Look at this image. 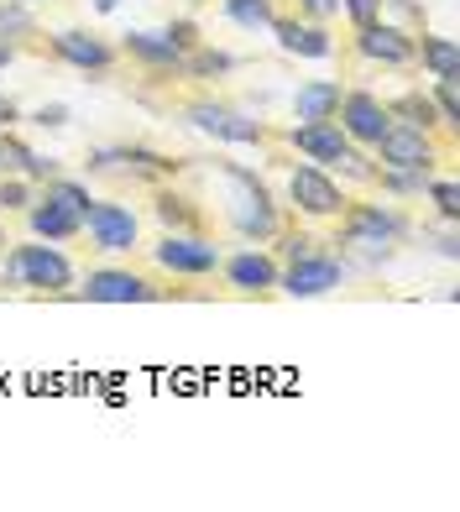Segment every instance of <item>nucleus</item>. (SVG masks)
I'll return each instance as SVG.
<instances>
[{
    "label": "nucleus",
    "instance_id": "1",
    "mask_svg": "<svg viewBox=\"0 0 460 512\" xmlns=\"http://www.w3.org/2000/svg\"><path fill=\"white\" fill-rule=\"evenodd\" d=\"M6 283H27V288H42V293H58L74 283V267L58 246H16L11 262H6Z\"/></svg>",
    "mask_w": 460,
    "mask_h": 512
},
{
    "label": "nucleus",
    "instance_id": "2",
    "mask_svg": "<svg viewBox=\"0 0 460 512\" xmlns=\"http://www.w3.org/2000/svg\"><path fill=\"white\" fill-rule=\"evenodd\" d=\"M377 152H382V168H403V173H429L434 168V142L424 126H408L393 121L377 136Z\"/></svg>",
    "mask_w": 460,
    "mask_h": 512
},
{
    "label": "nucleus",
    "instance_id": "3",
    "mask_svg": "<svg viewBox=\"0 0 460 512\" xmlns=\"http://www.w3.org/2000/svg\"><path fill=\"white\" fill-rule=\"evenodd\" d=\"M225 178L241 189V209H236V225H241V236H257V241L278 236V209H272V199H267V189H262V183L251 178L246 168H236V162L225 168Z\"/></svg>",
    "mask_w": 460,
    "mask_h": 512
},
{
    "label": "nucleus",
    "instance_id": "4",
    "mask_svg": "<svg viewBox=\"0 0 460 512\" xmlns=\"http://www.w3.org/2000/svg\"><path fill=\"white\" fill-rule=\"evenodd\" d=\"M84 230H89V241H95L100 251H131L136 246V215L126 204H89L84 209Z\"/></svg>",
    "mask_w": 460,
    "mask_h": 512
},
{
    "label": "nucleus",
    "instance_id": "5",
    "mask_svg": "<svg viewBox=\"0 0 460 512\" xmlns=\"http://www.w3.org/2000/svg\"><path fill=\"white\" fill-rule=\"evenodd\" d=\"M288 194H293V204L304 209V215H340L345 209V199H340V183L325 173V168H293V178H288Z\"/></svg>",
    "mask_w": 460,
    "mask_h": 512
},
{
    "label": "nucleus",
    "instance_id": "6",
    "mask_svg": "<svg viewBox=\"0 0 460 512\" xmlns=\"http://www.w3.org/2000/svg\"><path fill=\"white\" fill-rule=\"evenodd\" d=\"M398 236H403V220L393 215V209H382V204H356L351 215H345V241L351 246L387 251Z\"/></svg>",
    "mask_w": 460,
    "mask_h": 512
},
{
    "label": "nucleus",
    "instance_id": "7",
    "mask_svg": "<svg viewBox=\"0 0 460 512\" xmlns=\"http://www.w3.org/2000/svg\"><path fill=\"white\" fill-rule=\"evenodd\" d=\"M335 115H340V131L351 136V142H366V147H377V136L393 126V110L377 95H345Z\"/></svg>",
    "mask_w": 460,
    "mask_h": 512
},
{
    "label": "nucleus",
    "instance_id": "8",
    "mask_svg": "<svg viewBox=\"0 0 460 512\" xmlns=\"http://www.w3.org/2000/svg\"><path fill=\"white\" fill-rule=\"evenodd\" d=\"M79 298H89V304H147V298H157V288L147 283V277L136 272H89Z\"/></svg>",
    "mask_w": 460,
    "mask_h": 512
},
{
    "label": "nucleus",
    "instance_id": "9",
    "mask_svg": "<svg viewBox=\"0 0 460 512\" xmlns=\"http://www.w3.org/2000/svg\"><path fill=\"white\" fill-rule=\"evenodd\" d=\"M340 277H345V267L335 262V256H319V251H309V256H298V262L288 267L283 288H288L293 298H319V293L340 288Z\"/></svg>",
    "mask_w": 460,
    "mask_h": 512
},
{
    "label": "nucleus",
    "instance_id": "10",
    "mask_svg": "<svg viewBox=\"0 0 460 512\" xmlns=\"http://www.w3.org/2000/svg\"><path fill=\"white\" fill-rule=\"evenodd\" d=\"M288 142L314 162H345L351 157V136L340 131V121H298Z\"/></svg>",
    "mask_w": 460,
    "mask_h": 512
},
{
    "label": "nucleus",
    "instance_id": "11",
    "mask_svg": "<svg viewBox=\"0 0 460 512\" xmlns=\"http://www.w3.org/2000/svg\"><path fill=\"white\" fill-rule=\"evenodd\" d=\"M157 262H163L168 272H178V277H204V272L220 267V251L210 241H199V236H168L163 246H157Z\"/></svg>",
    "mask_w": 460,
    "mask_h": 512
},
{
    "label": "nucleus",
    "instance_id": "12",
    "mask_svg": "<svg viewBox=\"0 0 460 512\" xmlns=\"http://www.w3.org/2000/svg\"><path fill=\"white\" fill-rule=\"evenodd\" d=\"M189 121H194L199 131L220 136V142H236V147L262 142V121H246V115L225 110V105H194V110H189Z\"/></svg>",
    "mask_w": 460,
    "mask_h": 512
},
{
    "label": "nucleus",
    "instance_id": "13",
    "mask_svg": "<svg viewBox=\"0 0 460 512\" xmlns=\"http://www.w3.org/2000/svg\"><path fill=\"white\" fill-rule=\"evenodd\" d=\"M356 48L366 58H377V63H408L413 58V42L398 32V27H382V21H366V27H356Z\"/></svg>",
    "mask_w": 460,
    "mask_h": 512
},
{
    "label": "nucleus",
    "instance_id": "14",
    "mask_svg": "<svg viewBox=\"0 0 460 512\" xmlns=\"http://www.w3.org/2000/svg\"><path fill=\"white\" fill-rule=\"evenodd\" d=\"M53 53L63 63L84 68V74H105V68H110V48H105L100 37H89V32H58L53 37Z\"/></svg>",
    "mask_w": 460,
    "mask_h": 512
},
{
    "label": "nucleus",
    "instance_id": "15",
    "mask_svg": "<svg viewBox=\"0 0 460 512\" xmlns=\"http://www.w3.org/2000/svg\"><path fill=\"white\" fill-rule=\"evenodd\" d=\"M225 277H230V288H241V293H267V288H278V267H272V256H262V251L230 256V262H225Z\"/></svg>",
    "mask_w": 460,
    "mask_h": 512
},
{
    "label": "nucleus",
    "instance_id": "16",
    "mask_svg": "<svg viewBox=\"0 0 460 512\" xmlns=\"http://www.w3.org/2000/svg\"><path fill=\"white\" fill-rule=\"evenodd\" d=\"M79 230H84L79 209H68V204H58V199L32 204V236H37V241H68V236H79Z\"/></svg>",
    "mask_w": 460,
    "mask_h": 512
},
{
    "label": "nucleus",
    "instance_id": "17",
    "mask_svg": "<svg viewBox=\"0 0 460 512\" xmlns=\"http://www.w3.org/2000/svg\"><path fill=\"white\" fill-rule=\"evenodd\" d=\"M340 84L335 79H309V84H298V95H293V115L298 121H335V110H340Z\"/></svg>",
    "mask_w": 460,
    "mask_h": 512
},
{
    "label": "nucleus",
    "instance_id": "18",
    "mask_svg": "<svg viewBox=\"0 0 460 512\" xmlns=\"http://www.w3.org/2000/svg\"><path fill=\"white\" fill-rule=\"evenodd\" d=\"M272 32H278L283 53H298V58H330L335 53V42L319 27H298V21H278V16H272Z\"/></svg>",
    "mask_w": 460,
    "mask_h": 512
},
{
    "label": "nucleus",
    "instance_id": "19",
    "mask_svg": "<svg viewBox=\"0 0 460 512\" xmlns=\"http://www.w3.org/2000/svg\"><path fill=\"white\" fill-rule=\"evenodd\" d=\"M126 53L152 63V68H178L183 63V48L168 32H126Z\"/></svg>",
    "mask_w": 460,
    "mask_h": 512
},
{
    "label": "nucleus",
    "instance_id": "20",
    "mask_svg": "<svg viewBox=\"0 0 460 512\" xmlns=\"http://www.w3.org/2000/svg\"><path fill=\"white\" fill-rule=\"evenodd\" d=\"M225 16L236 27L257 32V27H272V0H225Z\"/></svg>",
    "mask_w": 460,
    "mask_h": 512
},
{
    "label": "nucleus",
    "instance_id": "21",
    "mask_svg": "<svg viewBox=\"0 0 460 512\" xmlns=\"http://www.w3.org/2000/svg\"><path fill=\"white\" fill-rule=\"evenodd\" d=\"M424 68L434 79H455V42L450 37H424Z\"/></svg>",
    "mask_w": 460,
    "mask_h": 512
},
{
    "label": "nucleus",
    "instance_id": "22",
    "mask_svg": "<svg viewBox=\"0 0 460 512\" xmlns=\"http://www.w3.org/2000/svg\"><path fill=\"white\" fill-rule=\"evenodd\" d=\"M0 162H11V168H21L27 178H42V173H53V162H42L37 152H27L21 142H6V147H0Z\"/></svg>",
    "mask_w": 460,
    "mask_h": 512
},
{
    "label": "nucleus",
    "instance_id": "23",
    "mask_svg": "<svg viewBox=\"0 0 460 512\" xmlns=\"http://www.w3.org/2000/svg\"><path fill=\"white\" fill-rule=\"evenodd\" d=\"M48 199H58V204H68V209H79V215H84L89 204H95V199H89V189H84V183H68V178L48 183Z\"/></svg>",
    "mask_w": 460,
    "mask_h": 512
},
{
    "label": "nucleus",
    "instance_id": "24",
    "mask_svg": "<svg viewBox=\"0 0 460 512\" xmlns=\"http://www.w3.org/2000/svg\"><path fill=\"white\" fill-rule=\"evenodd\" d=\"M434 105H440V126H455L460 110H455V79H434Z\"/></svg>",
    "mask_w": 460,
    "mask_h": 512
},
{
    "label": "nucleus",
    "instance_id": "25",
    "mask_svg": "<svg viewBox=\"0 0 460 512\" xmlns=\"http://www.w3.org/2000/svg\"><path fill=\"white\" fill-rule=\"evenodd\" d=\"M398 115H403L408 126H424V131L434 126V110H429V100H424V95H408V100H398Z\"/></svg>",
    "mask_w": 460,
    "mask_h": 512
},
{
    "label": "nucleus",
    "instance_id": "26",
    "mask_svg": "<svg viewBox=\"0 0 460 512\" xmlns=\"http://www.w3.org/2000/svg\"><path fill=\"white\" fill-rule=\"evenodd\" d=\"M429 194H434V204H440V215H445V220H455V215H460V189H455L450 178L429 183Z\"/></svg>",
    "mask_w": 460,
    "mask_h": 512
},
{
    "label": "nucleus",
    "instance_id": "27",
    "mask_svg": "<svg viewBox=\"0 0 460 512\" xmlns=\"http://www.w3.org/2000/svg\"><path fill=\"white\" fill-rule=\"evenodd\" d=\"M27 204H32V189H27L21 178H6V183H0V209H27Z\"/></svg>",
    "mask_w": 460,
    "mask_h": 512
},
{
    "label": "nucleus",
    "instance_id": "28",
    "mask_svg": "<svg viewBox=\"0 0 460 512\" xmlns=\"http://www.w3.org/2000/svg\"><path fill=\"white\" fill-rule=\"evenodd\" d=\"M183 68H189V74H225V68H230V53H199V58H189Z\"/></svg>",
    "mask_w": 460,
    "mask_h": 512
},
{
    "label": "nucleus",
    "instance_id": "29",
    "mask_svg": "<svg viewBox=\"0 0 460 512\" xmlns=\"http://www.w3.org/2000/svg\"><path fill=\"white\" fill-rule=\"evenodd\" d=\"M345 11L356 27H366V21H382V0H345Z\"/></svg>",
    "mask_w": 460,
    "mask_h": 512
},
{
    "label": "nucleus",
    "instance_id": "30",
    "mask_svg": "<svg viewBox=\"0 0 460 512\" xmlns=\"http://www.w3.org/2000/svg\"><path fill=\"white\" fill-rule=\"evenodd\" d=\"M0 32H27V11H21V6H0Z\"/></svg>",
    "mask_w": 460,
    "mask_h": 512
},
{
    "label": "nucleus",
    "instance_id": "31",
    "mask_svg": "<svg viewBox=\"0 0 460 512\" xmlns=\"http://www.w3.org/2000/svg\"><path fill=\"white\" fill-rule=\"evenodd\" d=\"M157 215H163L168 225H178V220H189V209H183L173 194H163V199H157Z\"/></svg>",
    "mask_w": 460,
    "mask_h": 512
},
{
    "label": "nucleus",
    "instance_id": "32",
    "mask_svg": "<svg viewBox=\"0 0 460 512\" xmlns=\"http://www.w3.org/2000/svg\"><path fill=\"white\" fill-rule=\"evenodd\" d=\"M63 121H68L63 105H42V110H37V126H63Z\"/></svg>",
    "mask_w": 460,
    "mask_h": 512
},
{
    "label": "nucleus",
    "instance_id": "33",
    "mask_svg": "<svg viewBox=\"0 0 460 512\" xmlns=\"http://www.w3.org/2000/svg\"><path fill=\"white\" fill-rule=\"evenodd\" d=\"M283 251H288V262H298V256H309V251H314V241H309V236H288Z\"/></svg>",
    "mask_w": 460,
    "mask_h": 512
},
{
    "label": "nucleus",
    "instance_id": "34",
    "mask_svg": "<svg viewBox=\"0 0 460 512\" xmlns=\"http://www.w3.org/2000/svg\"><path fill=\"white\" fill-rule=\"evenodd\" d=\"M304 11H314V16H335V11H340V0H304Z\"/></svg>",
    "mask_w": 460,
    "mask_h": 512
},
{
    "label": "nucleus",
    "instance_id": "35",
    "mask_svg": "<svg viewBox=\"0 0 460 512\" xmlns=\"http://www.w3.org/2000/svg\"><path fill=\"white\" fill-rule=\"evenodd\" d=\"M11 121H16V105H11L6 95H0V126H11Z\"/></svg>",
    "mask_w": 460,
    "mask_h": 512
},
{
    "label": "nucleus",
    "instance_id": "36",
    "mask_svg": "<svg viewBox=\"0 0 460 512\" xmlns=\"http://www.w3.org/2000/svg\"><path fill=\"white\" fill-rule=\"evenodd\" d=\"M115 6H121V0H95V11H115Z\"/></svg>",
    "mask_w": 460,
    "mask_h": 512
},
{
    "label": "nucleus",
    "instance_id": "37",
    "mask_svg": "<svg viewBox=\"0 0 460 512\" xmlns=\"http://www.w3.org/2000/svg\"><path fill=\"white\" fill-rule=\"evenodd\" d=\"M11 63V48H0V68H6Z\"/></svg>",
    "mask_w": 460,
    "mask_h": 512
},
{
    "label": "nucleus",
    "instance_id": "38",
    "mask_svg": "<svg viewBox=\"0 0 460 512\" xmlns=\"http://www.w3.org/2000/svg\"><path fill=\"white\" fill-rule=\"evenodd\" d=\"M21 6H32V0H21Z\"/></svg>",
    "mask_w": 460,
    "mask_h": 512
},
{
    "label": "nucleus",
    "instance_id": "39",
    "mask_svg": "<svg viewBox=\"0 0 460 512\" xmlns=\"http://www.w3.org/2000/svg\"><path fill=\"white\" fill-rule=\"evenodd\" d=\"M0 168H6V162H0Z\"/></svg>",
    "mask_w": 460,
    "mask_h": 512
}]
</instances>
